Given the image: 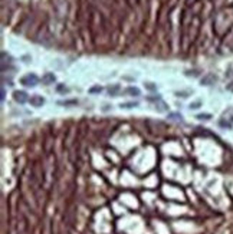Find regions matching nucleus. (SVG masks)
Returning <instances> with one entry per match:
<instances>
[{
	"instance_id": "nucleus-8",
	"label": "nucleus",
	"mask_w": 233,
	"mask_h": 234,
	"mask_svg": "<svg viewBox=\"0 0 233 234\" xmlns=\"http://www.w3.org/2000/svg\"><path fill=\"white\" fill-rule=\"evenodd\" d=\"M120 106L121 108H124V109H131V108L138 106V102H125V104H121Z\"/></svg>"
},
{
	"instance_id": "nucleus-1",
	"label": "nucleus",
	"mask_w": 233,
	"mask_h": 234,
	"mask_svg": "<svg viewBox=\"0 0 233 234\" xmlns=\"http://www.w3.org/2000/svg\"><path fill=\"white\" fill-rule=\"evenodd\" d=\"M20 82L25 85V86H35V85L39 82V78L35 75V73H29V75L23 76Z\"/></svg>"
},
{
	"instance_id": "nucleus-16",
	"label": "nucleus",
	"mask_w": 233,
	"mask_h": 234,
	"mask_svg": "<svg viewBox=\"0 0 233 234\" xmlns=\"http://www.w3.org/2000/svg\"><path fill=\"white\" fill-rule=\"evenodd\" d=\"M220 125H222V126H227V128L230 126L229 124H227V122H225V121H220Z\"/></svg>"
},
{
	"instance_id": "nucleus-2",
	"label": "nucleus",
	"mask_w": 233,
	"mask_h": 234,
	"mask_svg": "<svg viewBox=\"0 0 233 234\" xmlns=\"http://www.w3.org/2000/svg\"><path fill=\"white\" fill-rule=\"evenodd\" d=\"M13 98H15V101L19 102V104H25V102L29 101V96H28V93H26L25 91H16V92L13 93Z\"/></svg>"
},
{
	"instance_id": "nucleus-4",
	"label": "nucleus",
	"mask_w": 233,
	"mask_h": 234,
	"mask_svg": "<svg viewBox=\"0 0 233 234\" xmlns=\"http://www.w3.org/2000/svg\"><path fill=\"white\" fill-rule=\"evenodd\" d=\"M125 93H128V95H131V96H138L141 93V91L138 88H135V86H128V88L125 89Z\"/></svg>"
},
{
	"instance_id": "nucleus-13",
	"label": "nucleus",
	"mask_w": 233,
	"mask_h": 234,
	"mask_svg": "<svg viewBox=\"0 0 233 234\" xmlns=\"http://www.w3.org/2000/svg\"><path fill=\"white\" fill-rule=\"evenodd\" d=\"M168 117L173 118V119H181V115H180V113H170Z\"/></svg>"
},
{
	"instance_id": "nucleus-5",
	"label": "nucleus",
	"mask_w": 233,
	"mask_h": 234,
	"mask_svg": "<svg viewBox=\"0 0 233 234\" xmlns=\"http://www.w3.org/2000/svg\"><path fill=\"white\" fill-rule=\"evenodd\" d=\"M217 78L214 75H212V73H210V75H207L206 76V78H203V79H201V85H212L213 82H214V80H216Z\"/></svg>"
},
{
	"instance_id": "nucleus-14",
	"label": "nucleus",
	"mask_w": 233,
	"mask_h": 234,
	"mask_svg": "<svg viewBox=\"0 0 233 234\" xmlns=\"http://www.w3.org/2000/svg\"><path fill=\"white\" fill-rule=\"evenodd\" d=\"M58 91H59V92H68V89L65 88L63 85H59V86H58Z\"/></svg>"
},
{
	"instance_id": "nucleus-7",
	"label": "nucleus",
	"mask_w": 233,
	"mask_h": 234,
	"mask_svg": "<svg viewBox=\"0 0 233 234\" xmlns=\"http://www.w3.org/2000/svg\"><path fill=\"white\" fill-rule=\"evenodd\" d=\"M55 79H56V78H55V75H53V73H46V75L43 76V82H45L46 85L53 84V82H55Z\"/></svg>"
},
{
	"instance_id": "nucleus-10",
	"label": "nucleus",
	"mask_w": 233,
	"mask_h": 234,
	"mask_svg": "<svg viewBox=\"0 0 233 234\" xmlns=\"http://www.w3.org/2000/svg\"><path fill=\"white\" fill-rule=\"evenodd\" d=\"M101 91H102L101 86H92V88L89 89V93H100Z\"/></svg>"
},
{
	"instance_id": "nucleus-15",
	"label": "nucleus",
	"mask_w": 233,
	"mask_h": 234,
	"mask_svg": "<svg viewBox=\"0 0 233 234\" xmlns=\"http://www.w3.org/2000/svg\"><path fill=\"white\" fill-rule=\"evenodd\" d=\"M146 88L150 89V91H154V89H155V85H153V84H146Z\"/></svg>"
},
{
	"instance_id": "nucleus-3",
	"label": "nucleus",
	"mask_w": 233,
	"mask_h": 234,
	"mask_svg": "<svg viewBox=\"0 0 233 234\" xmlns=\"http://www.w3.org/2000/svg\"><path fill=\"white\" fill-rule=\"evenodd\" d=\"M29 102L33 105V106L39 108V106H42V105L45 104V99H43L42 96H39V95H33V96H32V98L29 99Z\"/></svg>"
},
{
	"instance_id": "nucleus-17",
	"label": "nucleus",
	"mask_w": 233,
	"mask_h": 234,
	"mask_svg": "<svg viewBox=\"0 0 233 234\" xmlns=\"http://www.w3.org/2000/svg\"><path fill=\"white\" fill-rule=\"evenodd\" d=\"M4 95H6V91L2 89V101H4Z\"/></svg>"
},
{
	"instance_id": "nucleus-12",
	"label": "nucleus",
	"mask_w": 233,
	"mask_h": 234,
	"mask_svg": "<svg viewBox=\"0 0 233 234\" xmlns=\"http://www.w3.org/2000/svg\"><path fill=\"white\" fill-rule=\"evenodd\" d=\"M59 105H76V101H66V102H59Z\"/></svg>"
},
{
	"instance_id": "nucleus-6",
	"label": "nucleus",
	"mask_w": 233,
	"mask_h": 234,
	"mask_svg": "<svg viewBox=\"0 0 233 234\" xmlns=\"http://www.w3.org/2000/svg\"><path fill=\"white\" fill-rule=\"evenodd\" d=\"M120 89H121L120 85H112V86H109L108 88V93L111 96H116L118 95V92H120Z\"/></svg>"
},
{
	"instance_id": "nucleus-9",
	"label": "nucleus",
	"mask_w": 233,
	"mask_h": 234,
	"mask_svg": "<svg viewBox=\"0 0 233 234\" xmlns=\"http://www.w3.org/2000/svg\"><path fill=\"white\" fill-rule=\"evenodd\" d=\"M196 118H197V119H201V121H203V119L209 121V119L212 118V115H210V113H199V115H197Z\"/></svg>"
},
{
	"instance_id": "nucleus-11",
	"label": "nucleus",
	"mask_w": 233,
	"mask_h": 234,
	"mask_svg": "<svg viewBox=\"0 0 233 234\" xmlns=\"http://www.w3.org/2000/svg\"><path fill=\"white\" fill-rule=\"evenodd\" d=\"M200 105H201V102H200V101H197V102H193V104H190V106H189V108H190V109H197V108H200Z\"/></svg>"
}]
</instances>
